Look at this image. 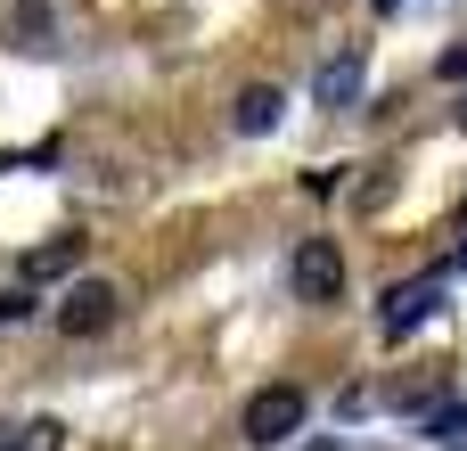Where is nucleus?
Masks as SVG:
<instances>
[{"mask_svg":"<svg viewBox=\"0 0 467 451\" xmlns=\"http://www.w3.org/2000/svg\"><path fill=\"white\" fill-rule=\"evenodd\" d=\"M304 411H312V403H304V386H263V394L246 403V419H238V427H246V444H254V451H279L287 435H304Z\"/></svg>","mask_w":467,"mask_h":451,"instance_id":"1","label":"nucleus"},{"mask_svg":"<svg viewBox=\"0 0 467 451\" xmlns=\"http://www.w3.org/2000/svg\"><path fill=\"white\" fill-rule=\"evenodd\" d=\"M287 279H296L304 304H337V296H345V255H337V238H304L296 263H287Z\"/></svg>","mask_w":467,"mask_h":451,"instance_id":"2","label":"nucleus"},{"mask_svg":"<svg viewBox=\"0 0 467 451\" xmlns=\"http://www.w3.org/2000/svg\"><path fill=\"white\" fill-rule=\"evenodd\" d=\"M107 320H115V288H107V279H74L66 304H57V329H66V337H99Z\"/></svg>","mask_w":467,"mask_h":451,"instance_id":"3","label":"nucleus"},{"mask_svg":"<svg viewBox=\"0 0 467 451\" xmlns=\"http://www.w3.org/2000/svg\"><path fill=\"white\" fill-rule=\"evenodd\" d=\"M435 304H443V279H410V288H394V296H386V337H410L419 320H435Z\"/></svg>","mask_w":467,"mask_h":451,"instance_id":"4","label":"nucleus"},{"mask_svg":"<svg viewBox=\"0 0 467 451\" xmlns=\"http://www.w3.org/2000/svg\"><path fill=\"white\" fill-rule=\"evenodd\" d=\"M312 99H320V107H353V99H361V58H353V49L328 58V66L312 74Z\"/></svg>","mask_w":467,"mask_h":451,"instance_id":"5","label":"nucleus"},{"mask_svg":"<svg viewBox=\"0 0 467 451\" xmlns=\"http://www.w3.org/2000/svg\"><path fill=\"white\" fill-rule=\"evenodd\" d=\"M230 115H238V131H271V123H279V115H287V99H279V90H271V82H246V90H238V107H230Z\"/></svg>","mask_w":467,"mask_h":451,"instance_id":"6","label":"nucleus"},{"mask_svg":"<svg viewBox=\"0 0 467 451\" xmlns=\"http://www.w3.org/2000/svg\"><path fill=\"white\" fill-rule=\"evenodd\" d=\"M74 263H82V238H49V246H33V255H25V271H16V279H33V288H41V279H66Z\"/></svg>","mask_w":467,"mask_h":451,"instance_id":"7","label":"nucleus"},{"mask_svg":"<svg viewBox=\"0 0 467 451\" xmlns=\"http://www.w3.org/2000/svg\"><path fill=\"white\" fill-rule=\"evenodd\" d=\"M0 451H66V427H57V419H16Z\"/></svg>","mask_w":467,"mask_h":451,"instance_id":"8","label":"nucleus"},{"mask_svg":"<svg viewBox=\"0 0 467 451\" xmlns=\"http://www.w3.org/2000/svg\"><path fill=\"white\" fill-rule=\"evenodd\" d=\"M427 435H435V444H460V451H467V403L435 411V419H427Z\"/></svg>","mask_w":467,"mask_h":451,"instance_id":"9","label":"nucleus"},{"mask_svg":"<svg viewBox=\"0 0 467 451\" xmlns=\"http://www.w3.org/2000/svg\"><path fill=\"white\" fill-rule=\"evenodd\" d=\"M33 304H41V296H33V279H16V288H0V320H33Z\"/></svg>","mask_w":467,"mask_h":451,"instance_id":"10","label":"nucleus"},{"mask_svg":"<svg viewBox=\"0 0 467 451\" xmlns=\"http://www.w3.org/2000/svg\"><path fill=\"white\" fill-rule=\"evenodd\" d=\"M16 33H33V41H41V33H49V8H41V0H16Z\"/></svg>","mask_w":467,"mask_h":451,"instance_id":"11","label":"nucleus"},{"mask_svg":"<svg viewBox=\"0 0 467 451\" xmlns=\"http://www.w3.org/2000/svg\"><path fill=\"white\" fill-rule=\"evenodd\" d=\"M435 74H443V82H467V41H451V49H443V66H435Z\"/></svg>","mask_w":467,"mask_h":451,"instance_id":"12","label":"nucleus"},{"mask_svg":"<svg viewBox=\"0 0 467 451\" xmlns=\"http://www.w3.org/2000/svg\"><path fill=\"white\" fill-rule=\"evenodd\" d=\"M312 451H337V444H312Z\"/></svg>","mask_w":467,"mask_h":451,"instance_id":"13","label":"nucleus"},{"mask_svg":"<svg viewBox=\"0 0 467 451\" xmlns=\"http://www.w3.org/2000/svg\"><path fill=\"white\" fill-rule=\"evenodd\" d=\"M460 263H467V246H460Z\"/></svg>","mask_w":467,"mask_h":451,"instance_id":"14","label":"nucleus"},{"mask_svg":"<svg viewBox=\"0 0 467 451\" xmlns=\"http://www.w3.org/2000/svg\"><path fill=\"white\" fill-rule=\"evenodd\" d=\"M460 123H467V107H460Z\"/></svg>","mask_w":467,"mask_h":451,"instance_id":"15","label":"nucleus"}]
</instances>
